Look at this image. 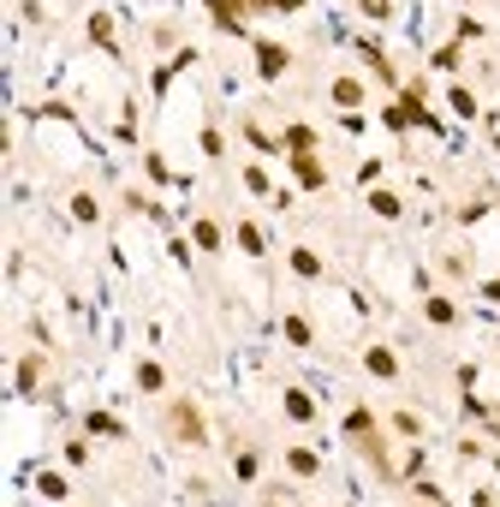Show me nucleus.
<instances>
[{
  "label": "nucleus",
  "mask_w": 500,
  "mask_h": 507,
  "mask_svg": "<svg viewBox=\"0 0 500 507\" xmlns=\"http://www.w3.org/2000/svg\"><path fill=\"white\" fill-rule=\"evenodd\" d=\"M167 424L179 430V442H203V424H197L191 406H173V418H167Z\"/></svg>",
  "instance_id": "obj_1"
},
{
  "label": "nucleus",
  "mask_w": 500,
  "mask_h": 507,
  "mask_svg": "<svg viewBox=\"0 0 500 507\" xmlns=\"http://www.w3.org/2000/svg\"><path fill=\"white\" fill-rule=\"evenodd\" d=\"M256 66H262V78H274L280 66H286V48L280 42H268V48H256Z\"/></svg>",
  "instance_id": "obj_2"
},
{
  "label": "nucleus",
  "mask_w": 500,
  "mask_h": 507,
  "mask_svg": "<svg viewBox=\"0 0 500 507\" xmlns=\"http://www.w3.org/2000/svg\"><path fill=\"white\" fill-rule=\"evenodd\" d=\"M334 102L339 108H357V102H364V89H357L352 78H339V84H334Z\"/></svg>",
  "instance_id": "obj_3"
},
{
  "label": "nucleus",
  "mask_w": 500,
  "mask_h": 507,
  "mask_svg": "<svg viewBox=\"0 0 500 507\" xmlns=\"http://www.w3.org/2000/svg\"><path fill=\"white\" fill-rule=\"evenodd\" d=\"M286 341H292V346H310V323H304V316H286Z\"/></svg>",
  "instance_id": "obj_4"
},
{
  "label": "nucleus",
  "mask_w": 500,
  "mask_h": 507,
  "mask_svg": "<svg viewBox=\"0 0 500 507\" xmlns=\"http://www.w3.org/2000/svg\"><path fill=\"white\" fill-rule=\"evenodd\" d=\"M292 472H298V477L316 472V454H310V447H292Z\"/></svg>",
  "instance_id": "obj_5"
},
{
  "label": "nucleus",
  "mask_w": 500,
  "mask_h": 507,
  "mask_svg": "<svg viewBox=\"0 0 500 507\" xmlns=\"http://www.w3.org/2000/svg\"><path fill=\"white\" fill-rule=\"evenodd\" d=\"M238 245H244V251H268V245H262V233H256V227H250V221L238 227Z\"/></svg>",
  "instance_id": "obj_6"
},
{
  "label": "nucleus",
  "mask_w": 500,
  "mask_h": 507,
  "mask_svg": "<svg viewBox=\"0 0 500 507\" xmlns=\"http://www.w3.org/2000/svg\"><path fill=\"white\" fill-rule=\"evenodd\" d=\"M298 173H304V185H322V167L310 162V155H298Z\"/></svg>",
  "instance_id": "obj_7"
},
{
  "label": "nucleus",
  "mask_w": 500,
  "mask_h": 507,
  "mask_svg": "<svg viewBox=\"0 0 500 507\" xmlns=\"http://www.w3.org/2000/svg\"><path fill=\"white\" fill-rule=\"evenodd\" d=\"M369 370H375V376H393V352H369Z\"/></svg>",
  "instance_id": "obj_8"
},
{
  "label": "nucleus",
  "mask_w": 500,
  "mask_h": 507,
  "mask_svg": "<svg viewBox=\"0 0 500 507\" xmlns=\"http://www.w3.org/2000/svg\"><path fill=\"white\" fill-rule=\"evenodd\" d=\"M286 412H292V418H310V412H316V406H310L304 394H286Z\"/></svg>",
  "instance_id": "obj_9"
}]
</instances>
